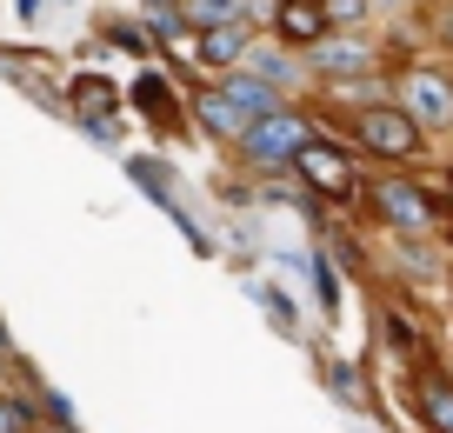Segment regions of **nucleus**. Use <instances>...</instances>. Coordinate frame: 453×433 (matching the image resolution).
Wrapping results in <instances>:
<instances>
[{"instance_id": "obj_5", "label": "nucleus", "mask_w": 453, "mask_h": 433, "mask_svg": "<svg viewBox=\"0 0 453 433\" xmlns=\"http://www.w3.org/2000/svg\"><path fill=\"white\" fill-rule=\"evenodd\" d=\"M394 107H407L426 134H453V73L447 67H400Z\"/></svg>"}, {"instance_id": "obj_7", "label": "nucleus", "mask_w": 453, "mask_h": 433, "mask_svg": "<svg viewBox=\"0 0 453 433\" xmlns=\"http://www.w3.org/2000/svg\"><path fill=\"white\" fill-rule=\"evenodd\" d=\"M407 406L420 420V433H453V374L434 360L407 367Z\"/></svg>"}, {"instance_id": "obj_11", "label": "nucleus", "mask_w": 453, "mask_h": 433, "mask_svg": "<svg viewBox=\"0 0 453 433\" xmlns=\"http://www.w3.org/2000/svg\"><path fill=\"white\" fill-rule=\"evenodd\" d=\"M247 73H254V81H267L280 100L294 94V87H307V60L287 54L280 41H254V54H247Z\"/></svg>"}, {"instance_id": "obj_22", "label": "nucleus", "mask_w": 453, "mask_h": 433, "mask_svg": "<svg viewBox=\"0 0 453 433\" xmlns=\"http://www.w3.org/2000/svg\"><path fill=\"white\" fill-rule=\"evenodd\" d=\"M434 41L453 54V0H440V14H434Z\"/></svg>"}, {"instance_id": "obj_12", "label": "nucleus", "mask_w": 453, "mask_h": 433, "mask_svg": "<svg viewBox=\"0 0 453 433\" xmlns=\"http://www.w3.org/2000/svg\"><path fill=\"white\" fill-rule=\"evenodd\" d=\"M213 87H220V94H226V107L241 113L247 127H254V120H273V113L287 107V100L273 94L267 81H254V73H247V67H234V73H226V81H213Z\"/></svg>"}, {"instance_id": "obj_10", "label": "nucleus", "mask_w": 453, "mask_h": 433, "mask_svg": "<svg viewBox=\"0 0 453 433\" xmlns=\"http://www.w3.org/2000/svg\"><path fill=\"white\" fill-rule=\"evenodd\" d=\"M187 113H194V127L213 140V147H241V140H247V120L226 107L220 87H194V94H187Z\"/></svg>"}, {"instance_id": "obj_23", "label": "nucleus", "mask_w": 453, "mask_h": 433, "mask_svg": "<svg viewBox=\"0 0 453 433\" xmlns=\"http://www.w3.org/2000/svg\"><path fill=\"white\" fill-rule=\"evenodd\" d=\"M367 7L373 14H394V7H407V0H367Z\"/></svg>"}, {"instance_id": "obj_14", "label": "nucleus", "mask_w": 453, "mask_h": 433, "mask_svg": "<svg viewBox=\"0 0 453 433\" xmlns=\"http://www.w3.org/2000/svg\"><path fill=\"white\" fill-rule=\"evenodd\" d=\"M73 113L87 120L94 140H113V120H107L113 113V87L100 81V73H81V81H73Z\"/></svg>"}, {"instance_id": "obj_4", "label": "nucleus", "mask_w": 453, "mask_h": 433, "mask_svg": "<svg viewBox=\"0 0 453 433\" xmlns=\"http://www.w3.org/2000/svg\"><path fill=\"white\" fill-rule=\"evenodd\" d=\"M313 134H320V127H313V113H307V107H280L273 120H254V127H247V140L234 147V154H241L247 167L273 174V167H294V154L307 147Z\"/></svg>"}, {"instance_id": "obj_15", "label": "nucleus", "mask_w": 453, "mask_h": 433, "mask_svg": "<svg viewBox=\"0 0 453 433\" xmlns=\"http://www.w3.org/2000/svg\"><path fill=\"white\" fill-rule=\"evenodd\" d=\"M307 267H313V287H320V294H313V300H320V313H326V321H340V274H334V260L313 247Z\"/></svg>"}, {"instance_id": "obj_21", "label": "nucleus", "mask_w": 453, "mask_h": 433, "mask_svg": "<svg viewBox=\"0 0 453 433\" xmlns=\"http://www.w3.org/2000/svg\"><path fill=\"white\" fill-rule=\"evenodd\" d=\"M41 406H47V420H54V433H73V406H67V393L41 387Z\"/></svg>"}, {"instance_id": "obj_18", "label": "nucleus", "mask_w": 453, "mask_h": 433, "mask_svg": "<svg viewBox=\"0 0 453 433\" xmlns=\"http://www.w3.org/2000/svg\"><path fill=\"white\" fill-rule=\"evenodd\" d=\"M254 300H260V307H267V321H273V327H280V334H294V327H300V313H294V300H287V294H280V287H273V280H260V287H254Z\"/></svg>"}, {"instance_id": "obj_8", "label": "nucleus", "mask_w": 453, "mask_h": 433, "mask_svg": "<svg viewBox=\"0 0 453 433\" xmlns=\"http://www.w3.org/2000/svg\"><path fill=\"white\" fill-rule=\"evenodd\" d=\"M326 34H334V27H326V7H320V0H273V41H280L287 54L307 60Z\"/></svg>"}, {"instance_id": "obj_1", "label": "nucleus", "mask_w": 453, "mask_h": 433, "mask_svg": "<svg viewBox=\"0 0 453 433\" xmlns=\"http://www.w3.org/2000/svg\"><path fill=\"white\" fill-rule=\"evenodd\" d=\"M347 134H354V147L367 160H380V167H413V160L426 154V140H434L407 107H394V100H360V107L347 113Z\"/></svg>"}, {"instance_id": "obj_9", "label": "nucleus", "mask_w": 453, "mask_h": 433, "mask_svg": "<svg viewBox=\"0 0 453 433\" xmlns=\"http://www.w3.org/2000/svg\"><path fill=\"white\" fill-rule=\"evenodd\" d=\"M247 54H254V20H226V27L194 34V60H200V67H213V73L247 67Z\"/></svg>"}, {"instance_id": "obj_17", "label": "nucleus", "mask_w": 453, "mask_h": 433, "mask_svg": "<svg viewBox=\"0 0 453 433\" xmlns=\"http://www.w3.org/2000/svg\"><path fill=\"white\" fill-rule=\"evenodd\" d=\"M326 387L340 393V406H367V380H360V367L334 360V367H326Z\"/></svg>"}, {"instance_id": "obj_16", "label": "nucleus", "mask_w": 453, "mask_h": 433, "mask_svg": "<svg viewBox=\"0 0 453 433\" xmlns=\"http://www.w3.org/2000/svg\"><path fill=\"white\" fill-rule=\"evenodd\" d=\"M320 7H326V27L334 34H367V20H373L367 0H320Z\"/></svg>"}, {"instance_id": "obj_19", "label": "nucleus", "mask_w": 453, "mask_h": 433, "mask_svg": "<svg viewBox=\"0 0 453 433\" xmlns=\"http://www.w3.org/2000/svg\"><path fill=\"white\" fill-rule=\"evenodd\" d=\"M420 187H426V200H434V213H447V220H453V167L420 174Z\"/></svg>"}, {"instance_id": "obj_6", "label": "nucleus", "mask_w": 453, "mask_h": 433, "mask_svg": "<svg viewBox=\"0 0 453 433\" xmlns=\"http://www.w3.org/2000/svg\"><path fill=\"white\" fill-rule=\"evenodd\" d=\"M307 81H320V87L373 81V41L367 34H326V41L307 54Z\"/></svg>"}, {"instance_id": "obj_3", "label": "nucleus", "mask_w": 453, "mask_h": 433, "mask_svg": "<svg viewBox=\"0 0 453 433\" xmlns=\"http://www.w3.org/2000/svg\"><path fill=\"white\" fill-rule=\"evenodd\" d=\"M360 200H367L373 220L394 227L400 240H420L426 227L440 220L434 200H426V187H420V174H400V167H387V174H373V181H360Z\"/></svg>"}, {"instance_id": "obj_2", "label": "nucleus", "mask_w": 453, "mask_h": 433, "mask_svg": "<svg viewBox=\"0 0 453 433\" xmlns=\"http://www.w3.org/2000/svg\"><path fill=\"white\" fill-rule=\"evenodd\" d=\"M294 174H300L313 207H354L360 200V160H354V147L334 140V134H313L294 154Z\"/></svg>"}, {"instance_id": "obj_13", "label": "nucleus", "mask_w": 453, "mask_h": 433, "mask_svg": "<svg viewBox=\"0 0 453 433\" xmlns=\"http://www.w3.org/2000/svg\"><path fill=\"white\" fill-rule=\"evenodd\" d=\"M134 107H141L160 134H180V100H173V81H167V73L147 67L141 81H134Z\"/></svg>"}, {"instance_id": "obj_20", "label": "nucleus", "mask_w": 453, "mask_h": 433, "mask_svg": "<svg viewBox=\"0 0 453 433\" xmlns=\"http://www.w3.org/2000/svg\"><path fill=\"white\" fill-rule=\"evenodd\" d=\"M0 433H34L27 400H7V393H0Z\"/></svg>"}]
</instances>
